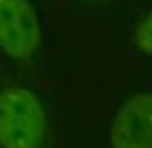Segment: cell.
<instances>
[{
  "mask_svg": "<svg viewBox=\"0 0 152 148\" xmlns=\"http://www.w3.org/2000/svg\"><path fill=\"white\" fill-rule=\"evenodd\" d=\"M46 135V111L39 96L24 85L0 91V148H39Z\"/></svg>",
  "mask_w": 152,
  "mask_h": 148,
  "instance_id": "1",
  "label": "cell"
},
{
  "mask_svg": "<svg viewBox=\"0 0 152 148\" xmlns=\"http://www.w3.org/2000/svg\"><path fill=\"white\" fill-rule=\"evenodd\" d=\"M39 39V18L28 0H0V50L24 61L35 54Z\"/></svg>",
  "mask_w": 152,
  "mask_h": 148,
  "instance_id": "2",
  "label": "cell"
},
{
  "mask_svg": "<svg viewBox=\"0 0 152 148\" xmlns=\"http://www.w3.org/2000/svg\"><path fill=\"white\" fill-rule=\"evenodd\" d=\"M111 148H152V91L126 98L109 129Z\"/></svg>",
  "mask_w": 152,
  "mask_h": 148,
  "instance_id": "3",
  "label": "cell"
},
{
  "mask_svg": "<svg viewBox=\"0 0 152 148\" xmlns=\"http://www.w3.org/2000/svg\"><path fill=\"white\" fill-rule=\"evenodd\" d=\"M133 44L141 54L152 57V11L139 18L133 31Z\"/></svg>",
  "mask_w": 152,
  "mask_h": 148,
  "instance_id": "4",
  "label": "cell"
}]
</instances>
